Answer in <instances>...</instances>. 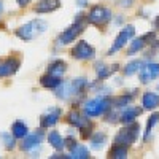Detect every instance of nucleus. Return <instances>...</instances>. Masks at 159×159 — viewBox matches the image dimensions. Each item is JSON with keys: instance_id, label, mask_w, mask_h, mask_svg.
Here are the masks:
<instances>
[{"instance_id": "obj_1", "label": "nucleus", "mask_w": 159, "mask_h": 159, "mask_svg": "<svg viewBox=\"0 0 159 159\" xmlns=\"http://www.w3.org/2000/svg\"><path fill=\"white\" fill-rule=\"evenodd\" d=\"M86 22H88V19H86V16L83 15V13L76 15L73 24L70 25L69 29H65V30L57 37V42H59L61 45H69V43H72L73 40L78 38V35L83 34V30H84V27H86Z\"/></svg>"}, {"instance_id": "obj_2", "label": "nucleus", "mask_w": 159, "mask_h": 159, "mask_svg": "<svg viewBox=\"0 0 159 159\" xmlns=\"http://www.w3.org/2000/svg\"><path fill=\"white\" fill-rule=\"evenodd\" d=\"M48 29V24L43 19H34L27 24L21 25V27L16 30V35L24 40V42H30V40L37 38L38 35H42L45 30Z\"/></svg>"}, {"instance_id": "obj_3", "label": "nucleus", "mask_w": 159, "mask_h": 159, "mask_svg": "<svg viewBox=\"0 0 159 159\" xmlns=\"http://www.w3.org/2000/svg\"><path fill=\"white\" fill-rule=\"evenodd\" d=\"M111 105V99L110 97H96V99H91L88 102H84L83 105V111L86 116H102L105 111L110 108Z\"/></svg>"}, {"instance_id": "obj_4", "label": "nucleus", "mask_w": 159, "mask_h": 159, "mask_svg": "<svg viewBox=\"0 0 159 159\" xmlns=\"http://www.w3.org/2000/svg\"><path fill=\"white\" fill-rule=\"evenodd\" d=\"M139 130H140V126H139L137 123L126 124V127L121 129V130L116 134L115 143H116V145H123V147H130V145L137 140Z\"/></svg>"}, {"instance_id": "obj_5", "label": "nucleus", "mask_w": 159, "mask_h": 159, "mask_svg": "<svg viewBox=\"0 0 159 159\" xmlns=\"http://www.w3.org/2000/svg\"><path fill=\"white\" fill-rule=\"evenodd\" d=\"M110 19H111V11L102 5L92 7L91 11L88 13V22L94 24V25H102L105 22H108Z\"/></svg>"}, {"instance_id": "obj_6", "label": "nucleus", "mask_w": 159, "mask_h": 159, "mask_svg": "<svg viewBox=\"0 0 159 159\" xmlns=\"http://www.w3.org/2000/svg\"><path fill=\"white\" fill-rule=\"evenodd\" d=\"M135 35V29H134V25H126V27L119 32L118 35H116V38H115V43H113V46L108 49V54L111 56V54H115L116 51H119L121 48H124V45L129 42V40Z\"/></svg>"}, {"instance_id": "obj_7", "label": "nucleus", "mask_w": 159, "mask_h": 159, "mask_svg": "<svg viewBox=\"0 0 159 159\" xmlns=\"http://www.w3.org/2000/svg\"><path fill=\"white\" fill-rule=\"evenodd\" d=\"M72 56L75 59H78V61H89V59H92L96 56V49L92 48L88 42H83V40H81V42H78L73 46Z\"/></svg>"}, {"instance_id": "obj_8", "label": "nucleus", "mask_w": 159, "mask_h": 159, "mask_svg": "<svg viewBox=\"0 0 159 159\" xmlns=\"http://www.w3.org/2000/svg\"><path fill=\"white\" fill-rule=\"evenodd\" d=\"M61 115H62V110H61L59 107H51V108H48V110L42 115V118H40V127H42V129L52 127V126L59 121Z\"/></svg>"}, {"instance_id": "obj_9", "label": "nucleus", "mask_w": 159, "mask_h": 159, "mask_svg": "<svg viewBox=\"0 0 159 159\" xmlns=\"http://www.w3.org/2000/svg\"><path fill=\"white\" fill-rule=\"evenodd\" d=\"M43 140V132L42 130H37L35 134H27L24 139H22V143H21V148L24 151H34L35 148L40 147V143Z\"/></svg>"}, {"instance_id": "obj_10", "label": "nucleus", "mask_w": 159, "mask_h": 159, "mask_svg": "<svg viewBox=\"0 0 159 159\" xmlns=\"http://www.w3.org/2000/svg\"><path fill=\"white\" fill-rule=\"evenodd\" d=\"M159 76V64H147L140 69V81L143 84H147L150 81H153L154 78Z\"/></svg>"}, {"instance_id": "obj_11", "label": "nucleus", "mask_w": 159, "mask_h": 159, "mask_svg": "<svg viewBox=\"0 0 159 159\" xmlns=\"http://www.w3.org/2000/svg\"><path fill=\"white\" fill-rule=\"evenodd\" d=\"M67 121L72 124V126H75L76 129H88V127H92L91 126V121L86 118V115L83 116L81 113H78L76 110H73V111H70L69 113V116H67Z\"/></svg>"}, {"instance_id": "obj_12", "label": "nucleus", "mask_w": 159, "mask_h": 159, "mask_svg": "<svg viewBox=\"0 0 159 159\" xmlns=\"http://www.w3.org/2000/svg\"><path fill=\"white\" fill-rule=\"evenodd\" d=\"M19 65H21V62L16 57L5 59L3 62H0V76H10V75H13L19 69Z\"/></svg>"}, {"instance_id": "obj_13", "label": "nucleus", "mask_w": 159, "mask_h": 159, "mask_svg": "<svg viewBox=\"0 0 159 159\" xmlns=\"http://www.w3.org/2000/svg\"><path fill=\"white\" fill-rule=\"evenodd\" d=\"M61 7V0H40L37 2L34 11L40 13V15H45V13H51Z\"/></svg>"}, {"instance_id": "obj_14", "label": "nucleus", "mask_w": 159, "mask_h": 159, "mask_svg": "<svg viewBox=\"0 0 159 159\" xmlns=\"http://www.w3.org/2000/svg\"><path fill=\"white\" fill-rule=\"evenodd\" d=\"M142 113V108H137V107H126L121 115H119V121L123 124H130L135 121V118Z\"/></svg>"}, {"instance_id": "obj_15", "label": "nucleus", "mask_w": 159, "mask_h": 159, "mask_svg": "<svg viewBox=\"0 0 159 159\" xmlns=\"http://www.w3.org/2000/svg\"><path fill=\"white\" fill-rule=\"evenodd\" d=\"M61 83H62L61 76H54V75H51L48 72L40 78V84H42L43 88H48V89H56Z\"/></svg>"}, {"instance_id": "obj_16", "label": "nucleus", "mask_w": 159, "mask_h": 159, "mask_svg": "<svg viewBox=\"0 0 159 159\" xmlns=\"http://www.w3.org/2000/svg\"><path fill=\"white\" fill-rule=\"evenodd\" d=\"M153 37H154V34H147V35H143V37L135 38L134 42L130 43V46H129V49H127V54H129V56H132V54H135V52H139V51L145 46L147 40H148V38H153Z\"/></svg>"}, {"instance_id": "obj_17", "label": "nucleus", "mask_w": 159, "mask_h": 159, "mask_svg": "<svg viewBox=\"0 0 159 159\" xmlns=\"http://www.w3.org/2000/svg\"><path fill=\"white\" fill-rule=\"evenodd\" d=\"M142 105H143V108H147V110L156 108L159 105V96L156 92H145L143 97H142Z\"/></svg>"}, {"instance_id": "obj_18", "label": "nucleus", "mask_w": 159, "mask_h": 159, "mask_svg": "<svg viewBox=\"0 0 159 159\" xmlns=\"http://www.w3.org/2000/svg\"><path fill=\"white\" fill-rule=\"evenodd\" d=\"M75 94V89H73V83H65V81H62L57 88H56V96L59 97V99H69L70 96H73Z\"/></svg>"}, {"instance_id": "obj_19", "label": "nucleus", "mask_w": 159, "mask_h": 159, "mask_svg": "<svg viewBox=\"0 0 159 159\" xmlns=\"http://www.w3.org/2000/svg\"><path fill=\"white\" fill-rule=\"evenodd\" d=\"M115 72H118V65H103V64H97L96 65V73L99 76V80H105L110 75H113Z\"/></svg>"}, {"instance_id": "obj_20", "label": "nucleus", "mask_w": 159, "mask_h": 159, "mask_svg": "<svg viewBox=\"0 0 159 159\" xmlns=\"http://www.w3.org/2000/svg\"><path fill=\"white\" fill-rule=\"evenodd\" d=\"M48 142H49V145L54 150H62L65 147V139L61 137V134L57 130H51L49 132L48 134Z\"/></svg>"}, {"instance_id": "obj_21", "label": "nucleus", "mask_w": 159, "mask_h": 159, "mask_svg": "<svg viewBox=\"0 0 159 159\" xmlns=\"http://www.w3.org/2000/svg\"><path fill=\"white\" fill-rule=\"evenodd\" d=\"M65 70H67V64L64 61H54L52 64H49V67H48V73L54 75V76H61V78L65 73Z\"/></svg>"}, {"instance_id": "obj_22", "label": "nucleus", "mask_w": 159, "mask_h": 159, "mask_svg": "<svg viewBox=\"0 0 159 159\" xmlns=\"http://www.w3.org/2000/svg\"><path fill=\"white\" fill-rule=\"evenodd\" d=\"M11 134L15 135L16 139H24L25 135L29 134V129L22 121H15L11 126Z\"/></svg>"}, {"instance_id": "obj_23", "label": "nucleus", "mask_w": 159, "mask_h": 159, "mask_svg": "<svg viewBox=\"0 0 159 159\" xmlns=\"http://www.w3.org/2000/svg\"><path fill=\"white\" fill-rule=\"evenodd\" d=\"M70 157H73V159H86V157H89V150L84 147V145H75V147L70 150Z\"/></svg>"}, {"instance_id": "obj_24", "label": "nucleus", "mask_w": 159, "mask_h": 159, "mask_svg": "<svg viewBox=\"0 0 159 159\" xmlns=\"http://www.w3.org/2000/svg\"><path fill=\"white\" fill-rule=\"evenodd\" d=\"M105 143H107V135H105L103 132H96V134L91 137V147L94 150H100Z\"/></svg>"}, {"instance_id": "obj_25", "label": "nucleus", "mask_w": 159, "mask_h": 159, "mask_svg": "<svg viewBox=\"0 0 159 159\" xmlns=\"http://www.w3.org/2000/svg\"><path fill=\"white\" fill-rule=\"evenodd\" d=\"M108 156L113 157V159H124V157H127V150H126V147H123V145H116L115 143L113 148L108 153Z\"/></svg>"}, {"instance_id": "obj_26", "label": "nucleus", "mask_w": 159, "mask_h": 159, "mask_svg": "<svg viewBox=\"0 0 159 159\" xmlns=\"http://www.w3.org/2000/svg\"><path fill=\"white\" fill-rule=\"evenodd\" d=\"M134 100V96H130V94H123V96H118L115 99H111V103L115 105V107H127V105Z\"/></svg>"}, {"instance_id": "obj_27", "label": "nucleus", "mask_w": 159, "mask_h": 159, "mask_svg": "<svg viewBox=\"0 0 159 159\" xmlns=\"http://www.w3.org/2000/svg\"><path fill=\"white\" fill-rule=\"evenodd\" d=\"M140 69H142V62L140 61H132V62H129L126 67H124V75L130 76V75L140 72Z\"/></svg>"}, {"instance_id": "obj_28", "label": "nucleus", "mask_w": 159, "mask_h": 159, "mask_svg": "<svg viewBox=\"0 0 159 159\" xmlns=\"http://www.w3.org/2000/svg\"><path fill=\"white\" fill-rule=\"evenodd\" d=\"M15 135H10L8 132H2V134H0V140L3 142V145H5V148H8V150H13L15 148Z\"/></svg>"}, {"instance_id": "obj_29", "label": "nucleus", "mask_w": 159, "mask_h": 159, "mask_svg": "<svg viewBox=\"0 0 159 159\" xmlns=\"http://www.w3.org/2000/svg\"><path fill=\"white\" fill-rule=\"evenodd\" d=\"M159 121V113H154V115H151L150 116V119H148V123H147V130H145V135H143V139L147 140L148 137H150V132H151V129L154 127V124Z\"/></svg>"}, {"instance_id": "obj_30", "label": "nucleus", "mask_w": 159, "mask_h": 159, "mask_svg": "<svg viewBox=\"0 0 159 159\" xmlns=\"http://www.w3.org/2000/svg\"><path fill=\"white\" fill-rule=\"evenodd\" d=\"M73 89H75V94H80V92H83V89L86 88V84H88V81L84 78H76V80H73Z\"/></svg>"}, {"instance_id": "obj_31", "label": "nucleus", "mask_w": 159, "mask_h": 159, "mask_svg": "<svg viewBox=\"0 0 159 159\" xmlns=\"http://www.w3.org/2000/svg\"><path fill=\"white\" fill-rule=\"evenodd\" d=\"M116 2H118L119 7H126V8H129L132 3H134V0H116Z\"/></svg>"}, {"instance_id": "obj_32", "label": "nucleus", "mask_w": 159, "mask_h": 159, "mask_svg": "<svg viewBox=\"0 0 159 159\" xmlns=\"http://www.w3.org/2000/svg\"><path fill=\"white\" fill-rule=\"evenodd\" d=\"M75 145H76V140H75V139H72V137H67V139H65V147H69V148L72 150Z\"/></svg>"}, {"instance_id": "obj_33", "label": "nucleus", "mask_w": 159, "mask_h": 159, "mask_svg": "<svg viewBox=\"0 0 159 159\" xmlns=\"http://www.w3.org/2000/svg\"><path fill=\"white\" fill-rule=\"evenodd\" d=\"M30 2H32V0H16V3H18L19 7H22V8H24V7H27Z\"/></svg>"}, {"instance_id": "obj_34", "label": "nucleus", "mask_w": 159, "mask_h": 159, "mask_svg": "<svg viewBox=\"0 0 159 159\" xmlns=\"http://www.w3.org/2000/svg\"><path fill=\"white\" fill-rule=\"evenodd\" d=\"M76 2H78V7H86L88 0H76Z\"/></svg>"}, {"instance_id": "obj_35", "label": "nucleus", "mask_w": 159, "mask_h": 159, "mask_svg": "<svg viewBox=\"0 0 159 159\" xmlns=\"http://www.w3.org/2000/svg\"><path fill=\"white\" fill-rule=\"evenodd\" d=\"M2 11H3V5H2V2H0V16H2Z\"/></svg>"}]
</instances>
